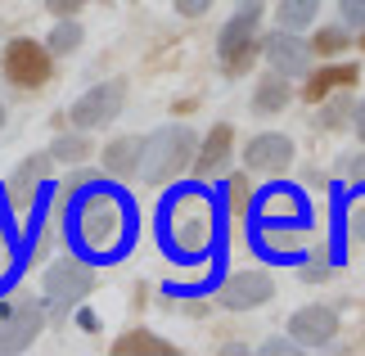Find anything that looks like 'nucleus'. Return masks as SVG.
<instances>
[{
	"label": "nucleus",
	"mask_w": 365,
	"mask_h": 356,
	"mask_svg": "<svg viewBox=\"0 0 365 356\" xmlns=\"http://www.w3.org/2000/svg\"><path fill=\"white\" fill-rule=\"evenodd\" d=\"M140 208L126 185L113 176H86L63 198V239L68 253H77L91 266H113L135 248Z\"/></svg>",
	"instance_id": "1"
},
{
	"label": "nucleus",
	"mask_w": 365,
	"mask_h": 356,
	"mask_svg": "<svg viewBox=\"0 0 365 356\" xmlns=\"http://www.w3.org/2000/svg\"><path fill=\"white\" fill-rule=\"evenodd\" d=\"M230 180H176L158 198V248L176 266H207L217 248H226Z\"/></svg>",
	"instance_id": "2"
},
{
	"label": "nucleus",
	"mask_w": 365,
	"mask_h": 356,
	"mask_svg": "<svg viewBox=\"0 0 365 356\" xmlns=\"http://www.w3.org/2000/svg\"><path fill=\"white\" fill-rule=\"evenodd\" d=\"M312 225H316L312 194L293 180H271L248 198V235L298 239V235H312Z\"/></svg>",
	"instance_id": "3"
},
{
	"label": "nucleus",
	"mask_w": 365,
	"mask_h": 356,
	"mask_svg": "<svg viewBox=\"0 0 365 356\" xmlns=\"http://www.w3.org/2000/svg\"><path fill=\"white\" fill-rule=\"evenodd\" d=\"M194 149H199V131L185 122H167L158 131H149L140 140V167L135 176L145 185H167L176 180L180 172H190L194 163Z\"/></svg>",
	"instance_id": "4"
},
{
	"label": "nucleus",
	"mask_w": 365,
	"mask_h": 356,
	"mask_svg": "<svg viewBox=\"0 0 365 356\" xmlns=\"http://www.w3.org/2000/svg\"><path fill=\"white\" fill-rule=\"evenodd\" d=\"M262 59V0H235V14L217 36V63L226 77H244Z\"/></svg>",
	"instance_id": "5"
},
{
	"label": "nucleus",
	"mask_w": 365,
	"mask_h": 356,
	"mask_svg": "<svg viewBox=\"0 0 365 356\" xmlns=\"http://www.w3.org/2000/svg\"><path fill=\"white\" fill-rule=\"evenodd\" d=\"M54 198H59V185H54L50 176L36 185V194H32V203L23 208V225H19V239H14V262H9V270L0 275V297H5L14 284H19L23 275H27V266L36 262V253L46 248V235H50V208H54Z\"/></svg>",
	"instance_id": "6"
},
{
	"label": "nucleus",
	"mask_w": 365,
	"mask_h": 356,
	"mask_svg": "<svg viewBox=\"0 0 365 356\" xmlns=\"http://www.w3.org/2000/svg\"><path fill=\"white\" fill-rule=\"evenodd\" d=\"M91 289H95V266L91 262H81L77 253L54 258L46 266V320H54V330H59Z\"/></svg>",
	"instance_id": "7"
},
{
	"label": "nucleus",
	"mask_w": 365,
	"mask_h": 356,
	"mask_svg": "<svg viewBox=\"0 0 365 356\" xmlns=\"http://www.w3.org/2000/svg\"><path fill=\"white\" fill-rule=\"evenodd\" d=\"M0 73H5L9 86L36 91L54 77V54L46 50V41L14 36V41H5V50H0Z\"/></svg>",
	"instance_id": "8"
},
{
	"label": "nucleus",
	"mask_w": 365,
	"mask_h": 356,
	"mask_svg": "<svg viewBox=\"0 0 365 356\" xmlns=\"http://www.w3.org/2000/svg\"><path fill=\"white\" fill-rule=\"evenodd\" d=\"M41 330H46V302H36V297L0 302V356L27 352Z\"/></svg>",
	"instance_id": "9"
},
{
	"label": "nucleus",
	"mask_w": 365,
	"mask_h": 356,
	"mask_svg": "<svg viewBox=\"0 0 365 356\" xmlns=\"http://www.w3.org/2000/svg\"><path fill=\"white\" fill-rule=\"evenodd\" d=\"M122 104H126V77H108L100 86H91L73 108H68V122H73L77 131H95V126L118 122Z\"/></svg>",
	"instance_id": "10"
},
{
	"label": "nucleus",
	"mask_w": 365,
	"mask_h": 356,
	"mask_svg": "<svg viewBox=\"0 0 365 356\" xmlns=\"http://www.w3.org/2000/svg\"><path fill=\"white\" fill-rule=\"evenodd\" d=\"M212 293L226 311H252V307L275 297V280L266 270H235V275H221V284Z\"/></svg>",
	"instance_id": "11"
},
{
	"label": "nucleus",
	"mask_w": 365,
	"mask_h": 356,
	"mask_svg": "<svg viewBox=\"0 0 365 356\" xmlns=\"http://www.w3.org/2000/svg\"><path fill=\"white\" fill-rule=\"evenodd\" d=\"M262 54H266V63H271V73L279 77H289V81H298L312 73V46L298 36V32H284V27H275L271 36H262Z\"/></svg>",
	"instance_id": "12"
},
{
	"label": "nucleus",
	"mask_w": 365,
	"mask_h": 356,
	"mask_svg": "<svg viewBox=\"0 0 365 356\" xmlns=\"http://www.w3.org/2000/svg\"><path fill=\"white\" fill-rule=\"evenodd\" d=\"M289 334L298 338L302 347H329L334 334H339V307H334V302L298 307V311L289 316Z\"/></svg>",
	"instance_id": "13"
},
{
	"label": "nucleus",
	"mask_w": 365,
	"mask_h": 356,
	"mask_svg": "<svg viewBox=\"0 0 365 356\" xmlns=\"http://www.w3.org/2000/svg\"><path fill=\"white\" fill-rule=\"evenodd\" d=\"M293 140L289 136H279V131H262V136H252L248 145H244V167L248 172H284V167L293 163Z\"/></svg>",
	"instance_id": "14"
},
{
	"label": "nucleus",
	"mask_w": 365,
	"mask_h": 356,
	"mask_svg": "<svg viewBox=\"0 0 365 356\" xmlns=\"http://www.w3.org/2000/svg\"><path fill=\"white\" fill-rule=\"evenodd\" d=\"M50 172H54V158H50V153H27V158L19 163V172H14V176L5 180V194H9V203L23 212L27 203H32L36 185L46 180Z\"/></svg>",
	"instance_id": "15"
},
{
	"label": "nucleus",
	"mask_w": 365,
	"mask_h": 356,
	"mask_svg": "<svg viewBox=\"0 0 365 356\" xmlns=\"http://www.w3.org/2000/svg\"><path fill=\"white\" fill-rule=\"evenodd\" d=\"M230 145H235V136H230V126L226 122H217L212 131H207V140H199V149H194V172H199V180L207 176H217L221 167L230 163Z\"/></svg>",
	"instance_id": "16"
},
{
	"label": "nucleus",
	"mask_w": 365,
	"mask_h": 356,
	"mask_svg": "<svg viewBox=\"0 0 365 356\" xmlns=\"http://www.w3.org/2000/svg\"><path fill=\"white\" fill-rule=\"evenodd\" d=\"M325 258L334 262V270L347 266V190L343 180H329V248Z\"/></svg>",
	"instance_id": "17"
},
{
	"label": "nucleus",
	"mask_w": 365,
	"mask_h": 356,
	"mask_svg": "<svg viewBox=\"0 0 365 356\" xmlns=\"http://www.w3.org/2000/svg\"><path fill=\"white\" fill-rule=\"evenodd\" d=\"M361 68L356 63H329V68H316V73H307V86H302V99L307 104H320L325 95L343 91V86H356Z\"/></svg>",
	"instance_id": "18"
},
{
	"label": "nucleus",
	"mask_w": 365,
	"mask_h": 356,
	"mask_svg": "<svg viewBox=\"0 0 365 356\" xmlns=\"http://www.w3.org/2000/svg\"><path fill=\"white\" fill-rule=\"evenodd\" d=\"M140 140H145V136H118V140H108L104 153H100L104 176H113V180H131L135 176V167H140Z\"/></svg>",
	"instance_id": "19"
},
{
	"label": "nucleus",
	"mask_w": 365,
	"mask_h": 356,
	"mask_svg": "<svg viewBox=\"0 0 365 356\" xmlns=\"http://www.w3.org/2000/svg\"><path fill=\"white\" fill-rule=\"evenodd\" d=\"M289 99H293V86H289V77H279V73H266L257 81V91H252V113H279V108H289Z\"/></svg>",
	"instance_id": "20"
},
{
	"label": "nucleus",
	"mask_w": 365,
	"mask_h": 356,
	"mask_svg": "<svg viewBox=\"0 0 365 356\" xmlns=\"http://www.w3.org/2000/svg\"><path fill=\"white\" fill-rule=\"evenodd\" d=\"M352 113H356V95H352V86H343V91L325 95V108H320L316 126L320 131H343V126H352Z\"/></svg>",
	"instance_id": "21"
},
{
	"label": "nucleus",
	"mask_w": 365,
	"mask_h": 356,
	"mask_svg": "<svg viewBox=\"0 0 365 356\" xmlns=\"http://www.w3.org/2000/svg\"><path fill=\"white\" fill-rule=\"evenodd\" d=\"M320 19V0H279L275 5V27L284 32H307Z\"/></svg>",
	"instance_id": "22"
},
{
	"label": "nucleus",
	"mask_w": 365,
	"mask_h": 356,
	"mask_svg": "<svg viewBox=\"0 0 365 356\" xmlns=\"http://www.w3.org/2000/svg\"><path fill=\"white\" fill-rule=\"evenodd\" d=\"M113 356H176V347L163 343V338L149 334V330H131L113 343Z\"/></svg>",
	"instance_id": "23"
},
{
	"label": "nucleus",
	"mask_w": 365,
	"mask_h": 356,
	"mask_svg": "<svg viewBox=\"0 0 365 356\" xmlns=\"http://www.w3.org/2000/svg\"><path fill=\"white\" fill-rule=\"evenodd\" d=\"M307 46H312V54H347V50H352V27H347V23L316 27Z\"/></svg>",
	"instance_id": "24"
},
{
	"label": "nucleus",
	"mask_w": 365,
	"mask_h": 356,
	"mask_svg": "<svg viewBox=\"0 0 365 356\" xmlns=\"http://www.w3.org/2000/svg\"><path fill=\"white\" fill-rule=\"evenodd\" d=\"M46 153L54 163H86L91 158V136L86 131H63V136H54V145Z\"/></svg>",
	"instance_id": "25"
},
{
	"label": "nucleus",
	"mask_w": 365,
	"mask_h": 356,
	"mask_svg": "<svg viewBox=\"0 0 365 356\" xmlns=\"http://www.w3.org/2000/svg\"><path fill=\"white\" fill-rule=\"evenodd\" d=\"M81 36H86V32H81V23L73 19V14H68V19H59V23L50 27L46 50H50V54H73V50L81 46Z\"/></svg>",
	"instance_id": "26"
},
{
	"label": "nucleus",
	"mask_w": 365,
	"mask_h": 356,
	"mask_svg": "<svg viewBox=\"0 0 365 356\" xmlns=\"http://www.w3.org/2000/svg\"><path fill=\"white\" fill-rule=\"evenodd\" d=\"M334 275V262L325 258V253H307V258L298 262V280L302 284H325Z\"/></svg>",
	"instance_id": "27"
},
{
	"label": "nucleus",
	"mask_w": 365,
	"mask_h": 356,
	"mask_svg": "<svg viewBox=\"0 0 365 356\" xmlns=\"http://www.w3.org/2000/svg\"><path fill=\"white\" fill-rule=\"evenodd\" d=\"M257 352H262V356H302L307 347H302L293 334H271V338H266V343H262Z\"/></svg>",
	"instance_id": "28"
},
{
	"label": "nucleus",
	"mask_w": 365,
	"mask_h": 356,
	"mask_svg": "<svg viewBox=\"0 0 365 356\" xmlns=\"http://www.w3.org/2000/svg\"><path fill=\"white\" fill-rule=\"evenodd\" d=\"M339 19L347 27H361L365 32V0H339Z\"/></svg>",
	"instance_id": "29"
},
{
	"label": "nucleus",
	"mask_w": 365,
	"mask_h": 356,
	"mask_svg": "<svg viewBox=\"0 0 365 356\" xmlns=\"http://www.w3.org/2000/svg\"><path fill=\"white\" fill-rule=\"evenodd\" d=\"M172 5H176V14H185V19H203L217 0H172Z\"/></svg>",
	"instance_id": "30"
},
{
	"label": "nucleus",
	"mask_w": 365,
	"mask_h": 356,
	"mask_svg": "<svg viewBox=\"0 0 365 356\" xmlns=\"http://www.w3.org/2000/svg\"><path fill=\"white\" fill-rule=\"evenodd\" d=\"M46 9L54 14V19H68V14H81V9H86V0H46Z\"/></svg>",
	"instance_id": "31"
},
{
	"label": "nucleus",
	"mask_w": 365,
	"mask_h": 356,
	"mask_svg": "<svg viewBox=\"0 0 365 356\" xmlns=\"http://www.w3.org/2000/svg\"><path fill=\"white\" fill-rule=\"evenodd\" d=\"M343 176L347 180H365V153H347V158H343Z\"/></svg>",
	"instance_id": "32"
},
{
	"label": "nucleus",
	"mask_w": 365,
	"mask_h": 356,
	"mask_svg": "<svg viewBox=\"0 0 365 356\" xmlns=\"http://www.w3.org/2000/svg\"><path fill=\"white\" fill-rule=\"evenodd\" d=\"M73 316H77V325H81L86 334H95V330H100V316H95L91 307H73Z\"/></svg>",
	"instance_id": "33"
},
{
	"label": "nucleus",
	"mask_w": 365,
	"mask_h": 356,
	"mask_svg": "<svg viewBox=\"0 0 365 356\" xmlns=\"http://www.w3.org/2000/svg\"><path fill=\"white\" fill-rule=\"evenodd\" d=\"M352 131L361 136V145H365V99H356V113H352Z\"/></svg>",
	"instance_id": "34"
},
{
	"label": "nucleus",
	"mask_w": 365,
	"mask_h": 356,
	"mask_svg": "<svg viewBox=\"0 0 365 356\" xmlns=\"http://www.w3.org/2000/svg\"><path fill=\"white\" fill-rule=\"evenodd\" d=\"M0 131H5V104H0Z\"/></svg>",
	"instance_id": "35"
}]
</instances>
